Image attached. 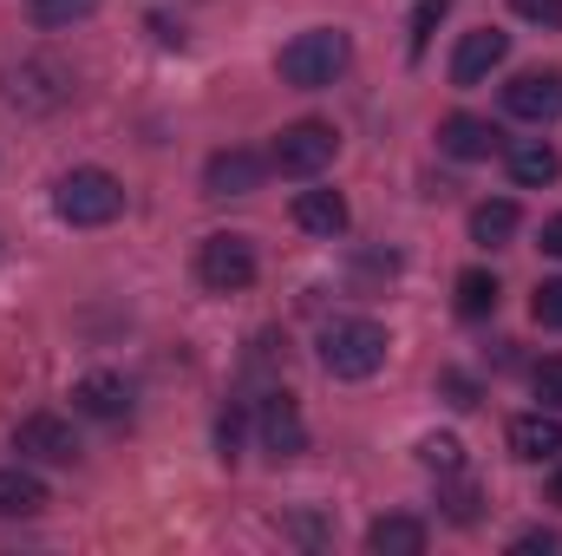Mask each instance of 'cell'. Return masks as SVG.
Returning a JSON list of instances; mask_svg holds the SVG:
<instances>
[{"instance_id":"obj_1","label":"cell","mask_w":562,"mask_h":556,"mask_svg":"<svg viewBox=\"0 0 562 556\" xmlns=\"http://www.w3.org/2000/svg\"><path fill=\"white\" fill-rule=\"evenodd\" d=\"M393 354V334L367 314H347V321H327L321 327V367L334 380H373Z\"/></svg>"},{"instance_id":"obj_2","label":"cell","mask_w":562,"mask_h":556,"mask_svg":"<svg viewBox=\"0 0 562 556\" xmlns=\"http://www.w3.org/2000/svg\"><path fill=\"white\" fill-rule=\"evenodd\" d=\"M347 59H353V40L340 26H307V33H294L281 46L276 73H281V86H294V92H321V86H334L347 73Z\"/></svg>"},{"instance_id":"obj_3","label":"cell","mask_w":562,"mask_h":556,"mask_svg":"<svg viewBox=\"0 0 562 556\" xmlns=\"http://www.w3.org/2000/svg\"><path fill=\"white\" fill-rule=\"evenodd\" d=\"M53 210H59V223H72V230H105V223L125 216V184H119L112 170H99V164L66 170V177L53 184Z\"/></svg>"},{"instance_id":"obj_4","label":"cell","mask_w":562,"mask_h":556,"mask_svg":"<svg viewBox=\"0 0 562 556\" xmlns=\"http://www.w3.org/2000/svg\"><path fill=\"white\" fill-rule=\"evenodd\" d=\"M256 243L249 236H236V230H216V236H203L196 243V281L210 288V294H243L249 281H256Z\"/></svg>"},{"instance_id":"obj_5","label":"cell","mask_w":562,"mask_h":556,"mask_svg":"<svg viewBox=\"0 0 562 556\" xmlns=\"http://www.w3.org/2000/svg\"><path fill=\"white\" fill-rule=\"evenodd\" d=\"M334 151H340V132L334 125H321V119H301V125H281L276 132V151H269V164H276L281 177H321L327 164H334Z\"/></svg>"},{"instance_id":"obj_6","label":"cell","mask_w":562,"mask_h":556,"mask_svg":"<svg viewBox=\"0 0 562 556\" xmlns=\"http://www.w3.org/2000/svg\"><path fill=\"white\" fill-rule=\"evenodd\" d=\"M0 92H7V105H20V112H59V105L72 99V73H66L59 59H20V66L0 73Z\"/></svg>"},{"instance_id":"obj_7","label":"cell","mask_w":562,"mask_h":556,"mask_svg":"<svg viewBox=\"0 0 562 556\" xmlns=\"http://www.w3.org/2000/svg\"><path fill=\"white\" fill-rule=\"evenodd\" d=\"M256 438H262V452L269 458H301L307 452V419L294 407V393H262L256 400Z\"/></svg>"},{"instance_id":"obj_8","label":"cell","mask_w":562,"mask_h":556,"mask_svg":"<svg viewBox=\"0 0 562 556\" xmlns=\"http://www.w3.org/2000/svg\"><path fill=\"white\" fill-rule=\"evenodd\" d=\"M13 452L40 458V465H72L79 458V432H72V419H59V413H26L13 425Z\"/></svg>"},{"instance_id":"obj_9","label":"cell","mask_w":562,"mask_h":556,"mask_svg":"<svg viewBox=\"0 0 562 556\" xmlns=\"http://www.w3.org/2000/svg\"><path fill=\"white\" fill-rule=\"evenodd\" d=\"M504 112L524 119V125H550V119H562V73L557 66L517 73V79L504 86Z\"/></svg>"},{"instance_id":"obj_10","label":"cell","mask_w":562,"mask_h":556,"mask_svg":"<svg viewBox=\"0 0 562 556\" xmlns=\"http://www.w3.org/2000/svg\"><path fill=\"white\" fill-rule=\"evenodd\" d=\"M269 170H276V164H269L262 151L229 144V151H216V157L203 164V190H210V197H249V190H262Z\"/></svg>"},{"instance_id":"obj_11","label":"cell","mask_w":562,"mask_h":556,"mask_svg":"<svg viewBox=\"0 0 562 556\" xmlns=\"http://www.w3.org/2000/svg\"><path fill=\"white\" fill-rule=\"evenodd\" d=\"M504 59H510V33L477 26V33H464V40H458V53H451V86H484Z\"/></svg>"},{"instance_id":"obj_12","label":"cell","mask_w":562,"mask_h":556,"mask_svg":"<svg viewBox=\"0 0 562 556\" xmlns=\"http://www.w3.org/2000/svg\"><path fill=\"white\" fill-rule=\"evenodd\" d=\"M557 452H562V413L537 407V413H517V419H510V458L543 465V458H557Z\"/></svg>"},{"instance_id":"obj_13","label":"cell","mask_w":562,"mask_h":556,"mask_svg":"<svg viewBox=\"0 0 562 556\" xmlns=\"http://www.w3.org/2000/svg\"><path fill=\"white\" fill-rule=\"evenodd\" d=\"M438 151H445V157H458V164H477V157H491V151H497V125H491V119H477V112H451V119L438 125Z\"/></svg>"},{"instance_id":"obj_14","label":"cell","mask_w":562,"mask_h":556,"mask_svg":"<svg viewBox=\"0 0 562 556\" xmlns=\"http://www.w3.org/2000/svg\"><path fill=\"white\" fill-rule=\"evenodd\" d=\"M347 223H353V210H347L340 190H301V197H294V230L334 243V236H347Z\"/></svg>"},{"instance_id":"obj_15","label":"cell","mask_w":562,"mask_h":556,"mask_svg":"<svg viewBox=\"0 0 562 556\" xmlns=\"http://www.w3.org/2000/svg\"><path fill=\"white\" fill-rule=\"evenodd\" d=\"M504 164H510V184H524V190H543V184H557L562 177V157L550 138H517L504 144Z\"/></svg>"},{"instance_id":"obj_16","label":"cell","mask_w":562,"mask_h":556,"mask_svg":"<svg viewBox=\"0 0 562 556\" xmlns=\"http://www.w3.org/2000/svg\"><path fill=\"white\" fill-rule=\"evenodd\" d=\"M72 407L86 419H125L132 413V380L125 374H86L72 387Z\"/></svg>"},{"instance_id":"obj_17","label":"cell","mask_w":562,"mask_h":556,"mask_svg":"<svg viewBox=\"0 0 562 556\" xmlns=\"http://www.w3.org/2000/svg\"><path fill=\"white\" fill-rule=\"evenodd\" d=\"M53 504L46 478L26 471V465H0V518H40Z\"/></svg>"},{"instance_id":"obj_18","label":"cell","mask_w":562,"mask_h":556,"mask_svg":"<svg viewBox=\"0 0 562 556\" xmlns=\"http://www.w3.org/2000/svg\"><path fill=\"white\" fill-rule=\"evenodd\" d=\"M367 551L373 556H425V524L419 518H373L367 524Z\"/></svg>"},{"instance_id":"obj_19","label":"cell","mask_w":562,"mask_h":556,"mask_svg":"<svg viewBox=\"0 0 562 556\" xmlns=\"http://www.w3.org/2000/svg\"><path fill=\"white\" fill-rule=\"evenodd\" d=\"M517 223H524V216H517V203H510V197H497V203H477V210H471V243H484V249H504V243L517 236Z\"/></svg>"},{"instance_id":"obj_20","label":"cell","mask_w":562,"mask_h":556,"mask_svg":"<svg viewBox=\"0 0 562 556\" xmlns=\"http://www.w3.org/2000/svg\"><path fill=\"white\" fill-rule=\"evenodd\" d=\"M497 301H504V288H497L491 269H464V276H458V314H464V321H491Z\"/></svg>"},{"instance_id":"obj_21","label":"cell","mask_w":562,"mask_h":556,"mask_svg":"<svg viewBox=\"0 0 562 556\" xmlns=\"http://www.w3.org/2000/svg\"><path fill=\"white\" fill-rule=\"evenodd\" d=\"M92 13H99V0H26V20L46 26V33L79 26V20H92Z\"/></svg>"},{"instance_id":"obj_22","label":"cell","mask_w":562,"mask_h":556,"mask_svg":"<svg viewBox=\"0 0 562 556\" xmlns=\"http://www.w3.org/2000/svg\"><path fill=\"white\" fill-rule=\"evenodd\" d=\"M419 465L438 471V478H458V471H464V445H458L451 432H431V438H419Z\"/></svg>"},{"instance_id":"obj_23","label":"cell","mask_w":562,"mask_h":556,"mask_svg":"<svg viewBox=\"0 0 562 556\" xmlns=\"http://www.w3.org/2000/svg\"><path fill=\"white\" fill-rule=\"evenodd\" d=\"M451 7H458V0H419V7H413V59L425 53V40H431V26H438V20H445Z\"/></svg>"},{"instance_id":"obj_24","label":"cell","mask_w":562,"mask_h":556,"mask_svg":"<svg viewBox=\"0 0 562 556\" xmlns=\"http://www.w3.org/2000/svg\"><path fill=\"white\" fill-rule=\"evenodd\" d=\"M530 387H537V400H543L550 413H562V354H550V360L530 374Z\"/></svg>"},{"instance_id":"obj_25","label":"cell","mask_w":562,"mask_h":556,"mask_svg":"<svg viewBox=\"0 0 562 556\" xmlns=\"http://www.w3.org/2000/svg\"><path fill=\"white\" fill-rule=\"evenodd\" d=\"M530 314H537V327H562V281H537Z\"/></svg>"},{"instance_id":"obj_26","label":"cell","mask_w":562,"mask_h":556,"mask_svg":"<svg viewBox=\"0 0 562 556\" xmlns=\"http://www.w3.org/2000/svg\"><path fill=\"white\" fill-rule=\"evenodd\" d=\"M524 20H537V26H562V0H510Z\"/></svg>"},{"instance_id":"obj_27","label":"cell","mask_w":562,"mask_h":556,"mask_svg":"<svg viewBox=\"0 0 562 556\" xmlns=\"http://www.w3.org/2000/svg\"><path fill=\"white\" fill-rule=\"evenodd\" d=\"M216 445H223V458H236V445H243V413H223V425H216Z\"/></svg>"},{"instance_id":"obj_28","label":"cell","mask_w":562,"mask_h":556,"mask_svg":"<svg viewBox=\"0 0 562 556\" xmlns=\"http://www.w3.org/2000/svg\"><path fill=\"white\" fill-rule=\"evenodd\" d=\"M557 544H562L557 531H524V537H517L510 551H517V556H530V551H557Z\"/></svg>"},{"instance_id":"obj_29","label":"cell","mask_w":562,"mask_h":556,"mask_svg":"<svg viewBox=\"0 0 562 556\" xmlns=\"http://www.w3.org/2000/svg\"><path fill=\"white\" fill-rule=\"evenodd\" d=\"M445 393H451V407H477V387L464 374H445Z\"/></svg>"},{"instance_id":"obj_30","label":"cell","mask_w":562,"mask_h":556,"mask_svg":"<svg viewBox=\"0 0 562 556\" xmlns=\"http://www.w3.org/2000/svg\"><path fill=\"white\" fill-rule=\"evenodd\" d=\"M543 256H557V263H562V216L543 223Z\"/></svg>"},{"instance_id":"obj_31","label":"cell","mask_w":562,"mask_h":556,"mask_svg":"<svg viewBox=\"0 0 562 556\" xmlns=\"http://www.w3.org/2000/svg\"><path fill=\"white\" fill-rule=\"evenodd\" d=\"M550 498H557V504H562V471H557V478H550Z\"/></svg>"}]
</instances>
